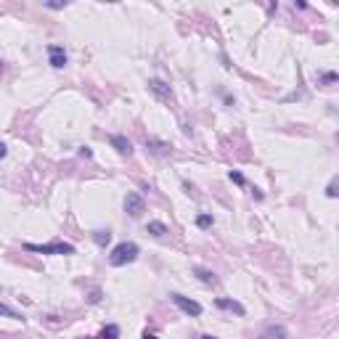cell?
<instances>
[{"instance_id": "16", "label": "cell", "mask_w": 339, "mask_h": 339, "mask_svg": "<svg viewBox=\"0 0 339 339\" xmlns=\"http://www.w3.org/2000/svg\"><path fill=\"white\" fill-rule=\"evenodd\" d=\"M228 178H230V180H233V183H236V186H244V183H246V178H244V175H241V172H236V170H230V175H228Z\"/></svg>"}, {"instance_id": "8", "label": "cell", "mask_w": 339, "mask_h": 339, "mask_svg": "<svg viewBox=\"0 0 339 339\" xmlns=\"http://www.w3.org/2000/svg\"><path fill=\"white\" fill-rule=\"evenodd\" d=\"M215 305H218L220 310H230L236 315H246V307L241 302H236V299H230V297H218V299H215Z\"/></svg>"}, {"instance_id": "3", "label": "cell", "mask_w": 339, "mask_h": 339, "mask_svg": "<svg viewBox=\"0 0 339 339\" xmlns=\"http://www.w3.org/2000/svg\"><path fill=\"white\" fill-rule=\"evenodd\" d=\"M170 299H172L175 305L180 307L183 313L186 315H194V318H199V315L204 313V307L196 302V299H188V297H183V294H178V291H175V294H170Z\"/></svg>"}, {"instance_id": "13", "label": "cell", "mask_w": 339, "mask_h": 339, "mask_svg": "<svg viewBox=\"0 0 339 339\" xmlns=\"http://www.w3.org/2000/svg\"><path fill=\"white\" fill-rule=\"evenodd\" d=\"M90 236H93V241L98 244V246H106V244H109L112 241V230L109 228H98V230H93V233H90Z\"/></svg>"}, {"instance_id": "25", "label": "cell", "mask_w": 339, "mask_h": 339, "mask_svg": "<svg viewBox=\"0 0 339 339\" xmlns=\"http://www.w3.org/2000/svg\"><path fill=\"white\" fill-rule=\"evenodd\" d=\"M3 72H5V61L0 58V74H3Z\"/></svg>"}, {"instance_id": "27", "label": "cell", "mask_w": 339, "mask_h": 339, "mask_svg": "<svg viewBox=\"0 0 339 339\" xmlns=\"http://www.w3.org/2000/svg\"><path fill=\"white\" fill-rule=\"evenodd\" d=\"M82 339H96V337H82Z\"/></svg>"}, {"instance_id": "26", "label": "cell", "mask_w": 339, "mask_h": 339, "mask_svg": "<svg viewBox=\"0 0 339 339\" xmlns=\"http://www.w3.org/2000/svg\"><path fill=\"white\" fill-rule=\"evenodd\" d=\"M199 339H218V337H212V334H204V337H199Z\"/></svg>"}, {"instance_id": "20", "label": "cell", "mask_w": 339, "mask_h": 339, "mask_svg": "<svg viewBox=\"0 0 339 339\" xmlns=\"http://www.w3.org/2000/svg\"><path fill=\"white\" fill-rule=\"evenodd\" d=\"M0 315H8V318H21L19 313H13L11 307H5V305H0Z\"/></svg>"}, {"instance_id": "5", "label": "cell", "mask_w": 339, "mask_h": 339, "mask_svg": "<svg viewBox=\"0 0 339 339\" xmlns=\"http://www.w3.org/2000/svg\"><path fill=\"white\" fill-rule=\"evenodd\" d=\"M66 61H69V56H66L64 45H48V64L53 69H64Z\"/></svg>"}, {"instance_id": "19", "label": "cell", "mask_w": 339, "mask_h": 339, "mask_svg": "<svg viewBox=\"0 0 339 339\" xmlns=\"http://www.w3.org/2000/svg\"><path fill=\"white\" fill-rule=\"evenodd\" d=\"M326 196L329 199H337V178H331V183L326 186Z\"/></svg>"}, {"instance_id": "7", "label": "cell", "mask_w": 339, "mask_h": 339, "mask_svg": "<svg viewBox=\"0 0 339 339\" xmlns=\"http://www.w3.org/2000/svg\"><path fill=\"white\" fill-rule=\"evenodd\" d=\"M146 149H149V154H154V157H167L170 151V143L167 141H159V138H146Z\"/></svg>"}, {"instance_id": "23", "label": "cell", "mask_w": 339, "mask_h": 339, "mask_svg": "<svg viewBox=\"0 0 339 339\" xmlns=\"http://www.w3.org/2000/svg\"><path fill=\"white\" fill-rule=\"evenodd\" d=\"M5 154H8V146L0 141V159H5Z\"/></svg>"}, {"instance_id": "6", "label": "cell", "mask_w": 339, "mask_h": 339, "mask_svg": "<svg viewBox=\"0 0 339 339\" xmlns=\"http://www.w3.org/2000/svg\"><path fill=\"white\" fill-rule=\"evenodd\" d=\"M149 90L157 98H162V101H172V88H170V85L165 82V80H157V77H154V80H149Z\"/></svg>"}, {"instance_id": "10", "label": "cell", "mask_w": 339, "mask_h": 339, "mask_svg": "<svg viewBox=\"0 0 339 339\" xmlns=\"http://www.w3.org/2000/svg\"><path fill=\"white\" fill-rule=\"evenodd\" d=\"M109 143L122 154V157H130V154H133V143L127 141V135H112V138H109Z\"/></svg>"}, {"instance_id": "21", "label": "cell", "mask_w": 339, "mask_h": 339, "mask_svg": "<svg viewBox=\"0 0 339 339\" xmlns=\"http://www.w3.org/2000/svg\"><path fill=\"white\" fill-rule=\"evenodd\" d=\"M88 299H90V302H93V305H96V302H98V299H101V291H98V289H93V291H90V297H88Z\"/></svg>"}, {"instance_id": "11", "label": "cell", "mask_w": 339, "mask_h": 339, "mask_svg": "<svg viewBox=\"0 0 339 339\" xmlns=\"http://www.w3.org/2000/svg\"><path fill=\"white\" fill-rule=\"evenodd\" d=\"M146 233H151V236H157V238H165L170 233V228L162 220H151L149 226H146Z\"/></svg>"}, {"instance_id": "14", "label": "cell", "mask_w": 339, "mask_h": 339, "mask_svg": "<svg viewBox=\"0 0 339 339\" xmlns=\"http://www.w3.org/2000/svg\"><path fill=\"white\" fill-rule=\"evenodd\" d=\"M101 339H119V326H117V323H109V326H104Z\"/></svg>"}, {"instance_id": "1", "label": "cell", "mask_w": 339, "mask_h": 339, "mask_svg": "<svg viewBox=\"0 0 339 339\" xmlns=\"http://www.w3.org/2000/svg\"><path fill=\"white\" fill-rule=\"evenodd\" d=\"M138 254H141V249H138L135 241H122V244H117V246L112 249L109 265H112V268H122V265H127V263H135Z\"/></svg>"}, {"instance_id": "18", "label": "cell", "mask_w": 339, "mask_h": 339, "mask_svg": "<svg viewBox=\"0 0 339 339\" xmlns=\"http://www.w3.org/2000/svg\"><path fill=\"white\" fill-rule=\"evenodd\" d=\"M337 82V72H326L321 77V85H334Z\"/></svg>"}, {"instance_id": "24", "label": "cell", "mask_w": 339, "mask_h": 339, "mask_svg": "<svg viewBox=\"0 0 339 339\" xmlns=\"http://www.w3.org/2000/svg\"><path fill=\"white\" fill-rule=\"evenodd\" d=\"M141 339H159V337H157V334H151V331H143Z\"/></svg>"}, {"instance_id": "2", "label": "cell", "mask_w": 339, "mask_h": 339, "mask_svg": "<svg viewBox=\"0 0 339 339\" xmlns=\"http://www.w3.org/2000/svg\"><path fill=\"white\" fill-rule=\"evenodd\" d=\"M27 252L37 254H74V246L66 241H51V244H24Z\"/></svg>"}, {"instance_id": "17", "label": "cell", "mask_w": 339, "mask_h": 339, "mask_svg": "<svg viewBox=\"0 0 339 339\" xmlns=\"http://www.w3.org/2000/svg\"><path fill=\"white\" fill-rule=\"evenodd\" d=\"M66 0H64V3H61V0H48V3H45V8H53V11H58V8H66Z\"/></svg>"}, {"instance_id": "15", "label": "cell", "mask_w": 339, "mask_h": 339, "mask_svg": "<svg viewBox=\"0 0 339 339\" xmlns=\"http://www.w3.org/2000/svg\"><path fill=\"white\" fill-rule=\"evenodd\" d=\"M212 223H215V218H212V215H199V218H196V226L199 228H212Z\"/></svg>"}, {"instance_id": "12", "label": "cell", "mask_w": 339, "mask_h": 339, "mask_svg": "<svg viewBox=\"0 0 339 339\" xmlns=\"http://www.w3.org/2000/svg\"><path fill=\"white\" fill-rule=\"evenodd\" d=\"M194 273H196V279L202 281V283H210V286H215V283H218V276H215L212 271H207V268H194Z\"/></svg>"}, {"instance_id": "4", "label": "cell", "mask_w": 339, "mask_h": 339, "mask_svg": "<svg viewBox=\"0 0 339 339\" xmlns=\"http://www.w3.org/2000/svg\"><path fill=\"white\" fill-rule=\"evenodd\" d=\"M125 212L130 215V218H141V215L146 212V202L141 194H135V191H130V194L125 196Z\"/></svg>"}, {"instance_id": "22", "label": "cell", "mask_w": 339, "mask_h": 339, "mask_svg": "<svg viewBox=\"0 0 339 339\" xmlns=\"http://www.w3.org/2000/svg\"><path fill=\"white\" fill-rule=\"evenodd\" d=\"M80 157H85V159H90V157H93V151H90L88 146H82V149H80Z\"/></svg>"}, {"instance_id": "9", "label": "cell", "mask_w": 339, "mask_h": 339, "mask_svg": "<svg viewBox=\"0 0 339 339\" xmlns=\"http://www.w3.org/2000/svg\"><path fill=\"white\" fill-rule=\"evenodd\" d=\"M260 339H289V331L283 329V326H279V323H271V326L263 329Z\"/></svg>"}]
</instances>
